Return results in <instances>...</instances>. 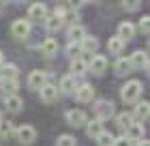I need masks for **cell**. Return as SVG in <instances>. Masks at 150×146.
I'll list each match as a JSON object with an SVG mask.
<instances>
[{"label":"cell","mask_w":150,"mask_h":146,"mask_svg":"<svg viewBox=\"0 0 150 146\" xmlns=\"http://www.w3.org/2000/svg\"><path fill=\"white\" fill-rule=\"evenodd\" d=\"M129 65H131V69H146L148 71V54L142 50L133 52L131 58H129Z\"/></svg>","instance_id":"cell-10"},{"label":"cell","mask_w":150,"mask_h":146,"mask_svg":"<svg viewBox=\"0 0 150 146\" xmlns=\"http://www.w3.org/2000/svg\"><path fill=\"white\" fill-rule=\"evenodd\" d=\"M112 146H133V142L127 140L125 135H120V137H114V144Z\"/></svg>","instance_id":"cell-32"},{"label":"cell","mask_w":150,"mask_h":146,"mask_svg":"<svg viewBox=\"0 0 150 146\" xmlns=\"http://www.w3.org/2000/svg\"><path fill=\"white\" fill-rule=\"evenodd\" d=\"M73 95H75V99H77L79 103H90V101H94V88H92L90 84H81V86H77Z\"/></svg>","instance_id":"cell-6"},{"label":"cell","mask_w":150,"mask_h":146,"mask_svg":"<svg viewBox=\"0 0 150 146\" xmlns=\"http://www.w3.org/2000/svg\"><path fill=\"white\" fill-rule=\"evenodd\" d=\"M125 137H127V140H131V142L144 140V127H142V122H133L131 127L125 131Z\"/></svg>","instance_id":"cell-17"},{"label":"cell","mask_w":150,"mask_h":146,"mask_svg":"<svg viewBox=\"0 0 150 146\" xmlns=\"http://www.w3.org/2000/svg\"><path fill=\"white\" fill-rule=\"evenodd\" d=\"M122 6H125L127 11H137L142 6V2H139V0H133V2H122Z\"/></svg>","instance_id":"cell-34"},{"label":"cell","mask_w":150,"mask_h":146,"mask_svg":"<svg viewBox=\"0 0 150 146\" xmlns=\"http://www.w3.org/2000/svg\"><path fill=\"white\" fill-rule=\"evenodd\" d=\"M4 65V56H2V52H0V67Z\"/></svg>","instance_id":"cell-36"},{"label":"cell","mask_w":150,"mask_h":146,"mask_svg":"<svg viewBox=\"0 0 150 146\" xmlns=\"http://www.w3.org/2000/svg\"><path fill=\"white\" fill-rule=\"evenodd\" d=\"M131 116L137 118V120H146V118L150 116V103H148V101H137Z\"/></svg>","instance_id":"cell-19"},{"label":"cell","mask_w":150,"mask_h":146,"mask_svg":"<svg viewBox=\"0 0 150 146\" xmlns=\"http://www.w3.org/2000/svg\"><path fill=\"white\" fill-rule=\"evenodd\" d=\"M41 54H43L45 58L56 56V54H58V41L54 39V37H47L43 43H41Z\"/></svg>","instance_id":"cell-14"},{"label":"cell","mask_w":150,"mask_h":146,"mask_svg":"<svg viewBox=\"0 0 150 146\" xmlns=\"http://www.w3.org/2000/svg\"><path fill=\"white\" fill-rule=\"evenodd\" d=\"M39 95H41V101H43V103H54V101L58 99V86L45 84L43 88L39 90Z\"/></svg>","instance_id":"cell-13"},{"label":"cell","mask_w":150,"mask_h":146,"mask_svg":"<svg viewBox=\"0 0 150 146\" xmlns=\"http://www.w3.org/2000/svg\"><path fill=\"white\" fill-rule=\"evenodd\" d=\"M79 50L94 56V54H97V50H99V39H97V37H88V34H86V37L79 41Z\"/></svg>","instance_id":"cell-15"},{"label":"cell","mask_w":150,"mask_h":146,"mask_svg":"<svg viewBox=\"0 0 150 146\" xmlns=\"http://www.w3.org/2000/svg\"><path fill=\"white\" fill-rule=\"evenodd\" d=\"M56 146H77V140H75L73 135L64 133V135H58V140H56Z\"/></svg>","instance_id":"cell-29"},{"label":"cell","mask_w":150,"mask_h":146,"mask_svg":"<svg viewBox=\"0 0 150 146\" xmlns=\"http://www.w3.org/2000/svg\"><path fill=\"white\" fill-rule=\"evenodd\" d=\"M67 34H69V41L79 43V41L86 37V30H84V26H81V24H71L69 30H67Z\"/></svg>","instance_id":"cell-20"},{"label":"cell","mask_w":150,"mask_h":146,"mask_svg":"<svg viewBox=\"0 0 150 146\" xmlns=\"http://www.w3.org/2000/svg\"><path fill=\"white\" fill-rule=\"evenodd\" d=\"M11 32H13V37H17V39H26L28 32H30L28 19H15V22L11 24Z\"/></svg>","instance_id":"cell-9"},{"label":"cell","mask_w":150,"mask_h":146,"mask_svg":"<svg viewBox=\"0 0 150 146\" xmlns=\"http://www.w3.org/2000/svg\"><path fill=\"white\" fill-rule=\"evenodd\" d=\"M15 137H17V142H19V144L30 146L32 142L37 140V129L32 127V125H22V127H17V129H15Z\"/></svg>","instance_id":"cell-3"},{"label":"cell","mask_w":150,"mask_h":146,"mask_svg":"<svg viewBox=\"0 0 150 146\" xmlns=\"http://www.w3.org/2000/svg\"><path fill=\"white\" fill-rule=\"evenodd\" d=\"M17 88H19L17 80H4V78H0V90L6 93V97H9V95H17Z\"/></svg>","instance_id":"cell-21"},{"label":"cell","mask_w":150,"mask_h":146,"mask_svg":"<svg viewBox=\"0 0 150 146\" xmlns=\"http://www.w3.org/2000/svg\"><path fill=\"white\" fill-rule=\"evenodd\" d=\"M17 75H19L17 65H2V67H0V78H4V80H17Z\"/></svg>","instance_id":"cell-24"},{"label":"cell","mask_w":150,"mask_h":146,"mask_svg":"<svg viewBox=\"0 0 150 146\" xmlns=\"http://www.w3.org/2000/svg\"><path fill=\"white\" fill-rule=\"evenodd\" d=\"M0 120H2V112H0Z\"/></svg>","instance_id":"cell-37"},{"label":"cell","mask_w":150,"mask_h":146,"mask_svg":"<svg viewBox=\"0 0 150 146\" xmlns=\"http://www.w3.org/2000/svg\"><path fill=\"white\" fill-rule=\"evenodd\" d=\"M45 17H47V6H45L43 2L30 4V9H28V19H32V22H45Z\"/></svg>","instance_id":"cell-7"},{"label":"cell","mask_w":150,"mask_h":146,"mask_svg":"<svg viewBox=\"0 0 150 146\" xmlns=\"http://www.w3.org/2000/svg\"><path fill=\"white\" fill-rule=\"evenodd\" d=\"M97 144L99 146H112L114 144V135L110 133V131H103V133L97 137Z\"/></svg>","instance_id":"cell-31"},{"label":"cell","mask_w":150,"mask_h":146,"mask_svg":"<svg viewBox=\"0 0 150 146\" xmlns=\"http://www.w3.org/2000/svg\"><path fill=\"white\" fill-rule=\"evenodd\" d=\"M88 69H90V73H94V75H103L107 71V58L101 56V54H94L92 60L88 62Z\"/></svg>","instance_id":"cell-5"},{"label":"cell","mask_w":150,"mask_h":146,"mask_svg":"<svg viewBox=\"0 0 150 146\" xmlns=\"http://www.w3.org/2000/svg\"><path fill=\"white\" fill-rule=\"evenodd\" d=\"M139 30L148 34V30H150V17H148V15H144V17L139 19Z\"/></svg>","instance_id":"cell-33"},{"label":"cell","mask_w":150,"mask_h":146,"mask_svg":"<svg viewBox=\"0 0 150 146\" xmlns=\"http://www.w3.org/2000/svg\"><path fill=\"white\" fill-rule=\"evenodd\" d=\"M4 108L9 110V112H13V114H19V112H22V108H24L22 97H19V95H9L4 99Z\"/></svg>","instance_id":"cell-16"},{"label":"cell","mask_w":150,"mask_h":146,"mask_svg":"<svg viewBox=\"0 0 150 146\" xmlns=\"http://www.w3.org/2000/svg\"><path fill=\"white\" fill-rule=\"evenodd\" d=\"M114 71L116 75H120V78H125V75L131 73V65H129V58H118L114 65Z\"/></svg>","instance_id":"cell-23"},{"label":"cell","mask_w":150,"mask_h":146,"mask_svg":"<svg viewBox=\"0 0 150 146\" xmlns=\"http://www.w3.org/2000/svg\"><path fill=\"white\" fill-rule=\"evenodd\" d=\"M142 90H144V84L139 80H129L125 86L120 88V99L125 103H137Z\"/></svg>","instance_id":"cell-1"},{"label":"cell","mask_w":150,"mask_h":146,"mask_svg":"<svg viewBox=\"0 0 150 146\" xmlns=\"http://www.w3.org/2000/svg\"><path fill=\"white\" fill-rule=\"evenodd\" d=\"M62 19H60V17H56V15H47L45 17V28L47 30H50V32H56V30H60V28H62Z\"/></svg>","instance_id":"cell-27"},{"label":"cell","mask_w":150,"mask_h":146,"mask_svg":"<svg viewBox=\"0 0 150 146\" xmlns=\"http://www.w3.org/2000/svg\"><path fill=\"white\" fill-rule=\"evenodd\" d=\"M75 88H77V78L75 75H64L62 80H60V86H58V93H64V95H71L75 93Z\"/></svg>","instance_id":"cell-12"},{"label":"cell","mask_w":150,"mask_h":146,"mask_svg":"<svg viewBox=\"0 0 150 146\" xmlns=\"http://www.w3.org/2000/svg\"><path fill=\"white\" fill-rule=\"evenodd\" d=\"M84 127H86V135L92 137V140H97V137L105 131V129H103V120H99V118H92V120H88Z\"/></svg>","instance_id":"cell-11"},{"label":"cell","mask_w":150,"mask_h":146,"mask_svg":"<svg viewBox=\"0 0 150 146\" xmlns=\"http://www.w3.org/2000/svg\"><path fill=\"white\" fill-rule=\"evenodd\" d=\"M116 125H118L122 131H127V129L133 125V116L129 114V112H120V114H116Z\"/></svg>","instance_id":"cell-25"},{"label":"cell","mask_w":150,"mask_h":146,"mask_svg":"<svg viewBox=\"0 0 150 146\" xmlns=\"http://www.w3.org/2000/svg\"><path fill=\"white\" fill-rule=\"evenodd\" d=\"M116 37L122 39V41L133 39V37H135V24H131V22H120V26H118V34H116Z\"/></svg>","instance_id":"cell-18"},{"label":"cell","mask_w":150,"mask_h":146,"mask_svg":"<svg viewBox=\"0 0 150 146\" xmlns=\"http://www.w3.org/2000/svg\"><path fill=\"white\" fill-rule=\"evenodd\" d=\"M107 50H110L112 54H122V50H125V41L118 39V37H112L110 41H107Z\"/></svg>","instance_id":"cell-28"},{"label":"cell","mask_w":150,"mask_h":146,"mask_svg":"<svg viewBox=\"0 0 150 146\" xmlns=\"http://www.w3.org/2000/svg\"><path fill=\"white\" fill-rule=\"evenodd\" d=\"M88 71V62L84 58H73L71 60V75H84Z\"/></svg>","instance_id":"cell-22"},{"label":"cell","mask_w":150,"mask_h":146,"mask_svg":"<svg viewBox=\"0 0 150 146\" xmlns=\"http://www.w3.org/2000/svg\"><path fill=\"white\" fill-rule=\"evenodd\" d=\"M94 114H97L99 120H107V118H112L116 114V105L114 101H107V99H99L94 103Z\"/></svg>","instance_id":"cell-2"},{"label":"cell","mask_w":150,"mask_h":146,"mask_svg":"<svg viewBox=\"0 0 150 146\" xmlns=\"http://www.w3.org/2000/svg\"><path fill=\"white\" fill-rule=\"evenodd\" d=\"M64 118H67V122L71 125V127H84V125L88 122V118H86V112L84 110H69V112L64 114Z\"/></svg>","instance_id":"cell-4"},{"label":"cell","mask_w":150,"mask_h":146,"mask_svg":"<svg viewBox=\"0 0 150 146\" xmlns=\"http://www.w3.org/2000/svg\"><path fill=\"white\" fill-rule=\"evenodd\" d=\"M11 135H15V127L11 120H0V140H9Z\"/></svg>","instance_id":"cell-26"},{"label":"cell","mask_w":150,"mask_h":146,"mask_svg":"<svg viewBox=\"0 0 150 146\" xmlns=\"http://www.w3.org/2000/svg\"><path fill=\"white\" fill-rule=\"evenodd\" d=\"M137 146H150V144H148V140H139V142H137Z\"/></svg>","instance_id":"cell-35"},{"label":"cell","mask_w":150,"mask_h":146,"mask_svg":"<svg viewBox=\"0 0 150 146\" xmlns=\"http://www.w3.org/2000/svg\"><path fill=\"white\" fill-rule=\"evenodd\" d=\"M79 43H75V41H69V45H67V56H69L71 60L73 58H79Z\"/></svg>","instance_id":"cell-30"},{"label":"cell","mask_w":150,"mask_h":146,"mask_svg":"<svg viewBox=\"0 0 150 146\" xmlns=\"http://www.w3.org/2000/svg\"><path fill=\"white\" fill-rule=\"evenodd\" d=\"M45 84H47V75H45V71H41V69H37V71H32L28 75V88L41 90Z\"/></svg>","instance_id":"cell-8"}]
</instances>
